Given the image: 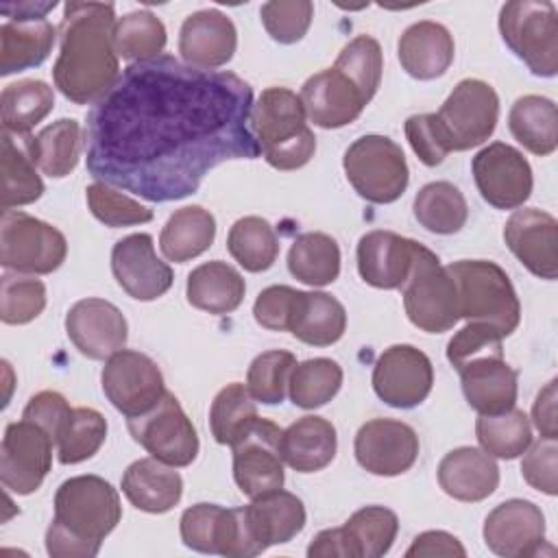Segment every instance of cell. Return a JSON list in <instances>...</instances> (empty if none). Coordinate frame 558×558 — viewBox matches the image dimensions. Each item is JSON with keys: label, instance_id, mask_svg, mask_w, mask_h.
<instances>
[{"label": "cell", "instance_id": "1", "mask_svg": "<svg viewBox=\"0 0 558 558\" xmlns=\"http://www.w3.org/2000/svg\"><path fill=\"white\" fill-rule=\"evenodd\" d=\"M251 109L253 89L233 72L172 54L129 63L87 116V172L150 203L181 201L216 166L259 157Z\"/></svg>", "mask_w": 558, "mask_h": 558}, {"label": "cell", "instance_id": "2", "mask_svg": "<svg viewBox=\"0 0 558 558\" xmlns=\"http://www.w3.org/2000/svg\"><path fill=\"white\" fill-rule=\"evenodd\" d=\"M116 22L111 2H65L52 81L68 100L96 105L118 81Z\"/></svg>", "mask_w": 558, "mask_h": 558}, {"label": "cell", "instance_id": "3", "mask_svg": "<svg viewBox=\"0 0 558 558\" xmlns=\"http://www.w3.org/2000/svg\"><path fill=\"white\" fill-rule=\"evenodd\" d=\"M120 519V495L105 477H70L54 493L46 551L52 558H94Z\"/></svg>", "mask_w": 558, "mask_h": 558}, {"label": "cell", "instance_id": "4", "mask_svg": "<svg viewBox=\"0 0 558 558\" xmlns=\"http://www.w3.org/2000/svg\"><path fill=\"white\" fill-rule=\"evenodd\" d=\"M504 336L486 323H466L447 342V360L458 371L466 403L480 414L514 408L519 375L504 360Z\"/></svg>", "mask_w": 558, "mask_h": 558}, {"label": "cell", "instance_id": "5", "mask_svg": "<svg viewBox=\"0 0 558 558\" xmlns=\"http://www.w3.org/2000/svg\"><path fill=\"white\" fill-rule=\"evenodd\" d=\"M301 96L288 87H266L251 109V131L264 159L277 170L303 168L316 153Z\"/></svg>", "mask_w": 558, "mask_h": 558}, {"label": "cell", "instance_id": "6", "mask_svg": "<svg viewBox=\"0 0 558 558\" xmlns=\"http://www.w3.org/2000/svg\"><path fill=\"white\" fill-rule=\"evenodd\" d=\"M458 290L460 318L486 323L504 338L521 320V303L506 270L488 259H458L447 266Z\"/></svg>", "mask_w": 558, "mask_h": 558}, {"label": "cell", "instance_id": "7", "mask_svg": "<svg viewBox=\"0 0 558 558\" xmlns=\"http://www.w3.org/2000/svg\"><path fill=\"white\" fill-rule=\"evenodd\" d=\"M504 44L536 76L558 74V11L549 0H512L499 11Z\"/></svg>", "mask_w": 558, "mask_h": 558}, {"label": "cell", "instance_id": "8", "mask_svg": "<svg viewBox=\"0 0 558 558\" xmlns=\"http://www.w3.org/2000/svg\"><path fill=\"white\" fill-rule=\"evenodd\" d=\"M403 310L414 327L427 333L449 331L460 320L458 290L447 266L423 244H416L412 270L401 286Z\"/></svg>", "mask_w": 558, "mask_h": 558}, {"label": "cell", "instance_id": "9", "mask_svg": "<svg viewBox=\"0 0 558 558\" xmlns=\"http://www.w3.org/2000/svg\"><path fill=\"white\" fill-rule=\"evenodd\" d=\"M342 168L351 187L375 205H388L401 198L410 181L401 146L386 135L357 137L344 150Z\"/></svg>", "mask_w": 558, "mask_h": 558}, {"label": "cell", "instance_id": "10", "mask_svg": "<svg viewBox=\"0 0 558 558\" xmlns=\"http://www.w3.org/2000/svg\"><path fill=\"white\" fill-rule=\"evenodd\" d=\"M68 255L65 235L24 211H2L0 218V264L22 275H50Z\"/></svg>", "mask_w": 558, "mask_h": 558}, {"label": "cell", "instance_id": "11", "mask_svg": "<svg viewBox=\"0 0 558 558\" xmlns=\"http://www.w3.org/2000/svg\"><path fill=\"white\" fill-rule=\"evenodd\" d=\"M434 116L447 150H469L493 135L499 96L486 81L462 78Z\"/></svg>", "mask_w": 558, "mask_h": 558}, {"label": "cell", "instance_id": "12", "mask_svg": "<svg viewBox=\"0 0 558 558\" xmlns=\"http://www.w3.org/2000/svg\"><path fill=\"white\" fill-rule=\"evenodd\" d=\"M179 532L183 545L201 554L253 558L264 551L248 530L244 508L194 504L187 510H183Z\"/></svg>", "mask_w": 558, "mask_h": 558}, {"label": "cell", "instance_id": "13", "mask_svg": "<svg viewBox=\"0 0 558 558\" xmlns=\"http://www.w3.org/2000/svg\"><path fill=\"white\" fill-rule=\"evenodd\" d=\"M126 427L137 445L174 469L192 464L198 456L196 427L183 412L179 399L168 390L153 410L126 418Z\"/></svg>", "mask_w": 558, "mask_h": 558}, {"label": "cell", "instance_id": "14", "mask_svg": "<svg viewBox=\"0 0 558 558\" xmlns=\"http://www.w3.org/2000/svg\"><path fill=\"white\" fill-rule=\"evenodd\" d=\"M281 434L283 429L277 423L255 416L233 440V480L242 495L253 499L283 488Z\"/></svg>", "mask_w": 558, "mask_h": 558}, {"label": "cell", "instance_id": "15", "mask_svg": "<svg viewBox=\"0 0 558 558\" xmlns=\"http://www.w3.org/2000/svg\"><path fill=\"white\" fill-rule=\"evenodd\" d=\"M102 392L109 403L126 418L146 414L166 395L163 375L153 357L122 349L113 353L100 375Z\"/></svg>", "mask_w": 558, "mask_h": 558}, {"label": "cell", "instance_id": "16", "mask_svg": "<svg viewBox=\"0 0 558 558\" xmlns=\"http://www.w3.org/2000/svg\"><path fill=\"white\" fill-rule=\"evenodd\" d=\"M52 436L33 421L9 423L0 445V480L15 495L35 493L52 466Z\"/></svg>", "mask_w": 558, "mask_h": 558}, {"label": "cell", "instance_id": "17", "mask_svg": "<svg viewBox=\"0 0 558 558\" xmlns=\"http://www.w3.org/2000/svg\"><path fill=\"white\" fill-rule=\"evenodd\" d=\"M482 198L495 209H517L532 194V168L523 153L506 142L484 146L471 161Z\"/></svg>", "mask_w": 558, "mask_h": 558}, {"label": "cell", "instance_id": "18", "mask_svg": "<svg viewBox=\"0 0 558 558\" xmlns=\"http://www.w3.org/2000/svg\"><path fill=\"white\" fill-rule=\"evenodd\" d=\"M432 386V360L412 344H392L384 349L373 366V390L390 408H416L427 399Z\"/></svg>", "mask_w": 558, "mask_h": 558}, {"label": "cell", "instance_id": "19", "mask_svg": "<svg viewBox=\"0 0 558 558\" xmlns=\"http://www.w3.org/2000/svg\"><path fill=\"white\" fill-rule=\"evenodd\" d=\"M416 432L397 418L366 421L353 442L357 464L381 477H395L412 469L418 458Z\"/></svg>", "mask_w": 558, "mask_h": 558}, {"label": "cell", "instance_id": "20", "mask_svg": "<svg viewBox=\"0 0 558 558\" xmlns=\"http://www.w3.org/2000/svg\"><path fill=\"white\" fill-rule=\"evenodd\" d=\"M484 543L501 558L536 556L545 543V514L527 499H506L484 519Z\"/></svg>", "mask_w": 558, "mask_h": 558}, {"label": "cell", "instance_id": "21", "mask_svg": "<svg viewBox=\"0 0 558 558\" xmlns=\"http://www.w3.org/2000/svg\"><path fill=\"white\" fill-rule=\"evenodd\" d=\"M111 270L118 286L137 301H155L163 296L172 281V268L155 253L153 235L131 233L111 248Z\"/></svg>", "mask_w": 558, "mask_h": 558}, {"label": "cell", "instance_id": "22", "mask_svg": "<svg viewBox=\"0 0 558 558\" xmlns=\"http://www.w3.org/2000/svg\"><path fill=\"white\" fill-rule=\"evenodd\" d=\"M65 333L89 360H109L129 338L124 314L105 299H81L65 314Z\"/></svg>", "mask_w": 558, "mask_h": 558}, {"label": "cell", "instance_id": "23", "mask_svg": "<svg viewBox=\"0 0 558 558\" xmlns=\"http://www.w3.org/2000/svg\"><path fill=\"white\" fill-rule=\"evenodd\" d=\"M504 240L534 277H558V222L551 214L536 207L517 209L504 225Z\"/></svg>", "mask_w": 558, "mask_h": 558}, {"label": "cell", "instance_id": "24", "mask_svg": "<svg viewBox=\"0 0 558 558\" xmlns=\"http://www.w3.org/2000/svg\"><path fill=\"white\" fill-rule=\"evenodd\" d=\"M238 31L229 15L218 9H201L187 15L179 31L183 63L198 70H216L233 59Z\"/></svg>", "mask_w": 558, "mask_h": 558}, {"label": "cell", "instance_id": "25", "mask_svg": "<svg viewBox=\"0 0 558 558\" xmlns=\"http://www.w3.org/2000/svg\"><path fill=\"white\" fill-rule=\"evenodd\" d=\"M305 116L320 129H340L360 118L368 105L362 92L336 68L312 74L301 87Z\"/></svg>", "mask_w": 558, "mask_h": 558}, {"label": "cell", "instance_id": "26", "mask_svg": "<svg viewBox=\"0 0 558 558\" xmlns=\"http://www.w3.org/2000/svg\"><path fill=\"white\" fill-rule=\"evenodd\" d=\"M416 244V240L395 231L375 229L364 233L357 242V272L362 281L379 290L401 288L412 270Z\"/></svg>", "mask_w": 558, "mask_h": 558}, {"label": "cell", "instance_id": "27", "mask_svg": "<svg viewBox=\"0 0 558 558\" xmlns=\"http://www.w3.org/2000/svg\"><path fill=\"white\" fill-rule=\"evenodd\" d=\"M456 44L451 33L432 20L410 24L397 44V57L405 74L416 81H434L453 63Z\"/></svg>", "mask_w": 558, "mask_h": 558}, {"label": "cell", "instance_id": "28", "mask_svg": "<svg viewBox=\"0 0 558 558\" xmlns=\"http://www.w3.org/2000/svg\"><path fill=\"white\" fill-rule=\"evenodd\" d=\"M440 488L458 501H482L499 486V466L493 456L477 447H458L438 464Z\"/></svg>", "mask_w": 558, "mask_h": 558}, {"label": "cell", "instance_id": "29", "mask_svg": "<svg viewBox=\"0 0 558 558\" xmlns=\"http://www.w3.org/2000/svg\"><path fill=\"white\" fill-rule=\"evenodd\" d=\"M120 486L137 510L150 514H163L172 510L183 495V480L179 471L153 456L131 462L122 473Z\"/></svg>", "mask_w": 558, "mask_h": 558}, {"label": "cell", "instance_id": "30", "mask_svg": "<svg viewBox=\"0 0 558 558\" xmlns=\"http://www.w3.org/2000/svg\"><path fill=\"white\" fill-rule=\"evenodd\" d=\"M244 517L253 538L264 551L270 545L292 541L305 527L303 501L281 488L253 497L251 504L244 506Z\"/></svg>", "mask_w": 558, "mask_h": 558}, {"label": "cell", "instance_id": "31", "mask_svg": "<svg viewBox=\"0 0 558 558\" xmlns=\"http://www.w3.org/2000/svg\"><path fill=\"white\" fill-rule=\"evenodd\" d=\"M338 449V436L331 421L307 414L288 425L281 434L283 462L299 473H316L331 464Z\"/></svg>", "mask_w": 558, "mask_h": 558}, {"label": "cell", "instance_id": "32", "mask_svg": "<svg viewBox=\"0 0 558 558\" xmlns=\"http://www.w3.org/2000/svg\"><path fill=\"white\" fill-rule=\"evenodd\" d=\"M347 329L344 305L327 292H296L290 333L312 347H329L342 338Z\"/></svg>", "mask_w": 558, "mask_h": 558}, {"label": "cell", "instance_id": "33", "mask_svg": "<svg viewBox=\"0 0 558 558\" xmlns=\"http://www.w3.org/2000/svg\"><path fill=\"white\" fill-rule=\"evenodd\" d=\"M246 292L244 277L227 262L214 259L187 275L185 294L192 307L209 314H229L240 307Z\"/></svg>", "mask_w": 558, "mask_h": 558}, {"label": "cell", "instance_id": "34", "mask_svg": "<svg viewBox=\"0 0 558 558\" xmlns=\"http://www.w3.org/2000/svg\"><path fill=\"white\" fill-rule=\"evenodd\" d=\"M83 129L74 118H61L44 126L35 137H26L31 161L50 179L68 177L83 150Z\"/></svg>", "mask_w": 558, "mask_h": 558}, {"label": "cell", "instance_id": "35", "mask_svg": "<svg viewBox=\"0 0 558 558\" xmlns=\"http://www.w3.org/2000/svg\"><path fill=\"white\" fill-rule=\"evenodd\" d=\"M57 28L48 20L4 22L0 26V76L41 65L52 46Z\"/></svg>", "mask_w": 558, "mask_h": 558}, {"label": "cell", "instance_id": "36", "mask_svg": "<svg viewBox=\"0 0 558 558\" xmlns=\"http://www.w3.org/2000/svg\"><path fill=\"white\" fill-rule=\"evenodd\" d=\"M216 238V218L201 205L177 209L159 233V248L168 262L183 264L203 255Z\"/></svg>", "mask_w": 558, "mask_h": 558}, {"label": "cell", "instance_id": "37", "mask_svg": "<svg viewBox=\"0 0 558 558\" xmlns=\"http://www.w3.org/2000/svg\"><path fill=\"white\" fill-rule=\"evenodd\" d=\"M512 137L532 155L547 157L558 146V111L554 100L527 94L514 100L508 113Z\"/></svg>", "mask_w": 558, "mask_h": 558}, {"label": "cell", "instance_id": "38", "mask_svg": "<svg viewBox=\"0 0 558 558\" xmlns=\"http://www.w3.org/2000/svg\"><path fill=\"white\" fill-rule=\"evenodd\" d=\"M288 270L305 286L323 288L340 275V246L320 231L301 233L288 251Z\"/></svg>", "mask_w": 558, "mask_h": 558}, {"label": "cell", "instance_id": "39", "mask_svg": "<svg viewBox=\"0 0 558 558\" xmlns=\"http://www.w3.org/2000/svg\"><path fill=\"white\" fill-rule=\"evenodd\" d=\"M54 107V92L39 78L9 83L0 96L2 126L9 135H28Z\"/></svg>", "mask_w": 558, "mask_h": 558}, {"label": "cell", "instance_id": "40", "mask_svg": "<svg viewBox=\"0 0 558 558\" xmlns=\"http://www.w3.org/2000/svg\"><path fill=\"white\" fill-rule=\"evenodd\" d=\"M412 211L423 229L438 235L458 233L469 218L464 194L449 181H432L423 185L414 196Z\"/></svg>", "mask_w": 558, "mask_h": 558}, {"label": "cell", "instance_id": "41", "mask_svg": "<svg viewBox=\"0 0 558 558\" xmlns=\"http://www.w3.org/2000/svg\"><path fill=\"white\" fill-rule=\"evenodd\" d=\"M227 248L244 270L264 272L277 262L279 238L266 218L244 216L231 225Z\"/></svg>", "mask_w": 558, "mask_h": 558}, {"label": "cell", "instance_id": "42", "mask_svg": "<svg viewBox=\"0 0 558 558\" xmlns=\"http://www.w3.org/2000/svg\"><path fill=\"white\" fill-rule=\"evenodd\" d=\"M353 558H381L390 551L397 532L399 519L390 508L384 506H364L355 510L342 525Z\"/></svg>", "mask_w": 558, "mask_h": 558}, {"label": "cell", "instance_id": "43", "mask_svg": "<svg viewBox=\"0 0 558 558\" xmlns=\"http://www.w3.org/2000/svg\"><path fill=\"white\" fill-rule=\"evenodd\" d=\"M475 438L488 456L514 460L530 447L532 425L525 412L519 408L501 414H480L475 421Z\"/></svg>", "mask_w": 558, "mask_h": 558}, {"label": "cell", "instance_id": "44", "mask_svg": "<svg viewBox=\"0 0 558 558\" xmlns=\"http://www.w3.org/2000/svg\"><path fill=\"white\" fill-rule=\"evenodd\" d=\"M342 366L331 357H312L292 368L288 395L296 408L314 410L329 403L342 386Z\"/></svg>", "mask_w": 558, "mask_h": 558}, {"label": "cell", "instance_id": "45", "mask_svg": "<svg viewBox=\"0 0 558 558\" xmlns=\"http://www.w3.org/2000/svg\"><path fill=\"white\" fill-rule=\"evenodd\" d=\"M166 41L163 22L146 9L131 11L116 22V52L131 63L161 57Z\"/></svg>", "mask_w": 558, "mask_h": 558}, {"label": "cell", "instance_id": "46", "mask_svg": "<svg viewBox=\"0 0 558 558\" xmlns=\"http://www.w3.org/2000/svg\"><path fill=\"white\" fill-rule=\"evenodd\" d=\"M107 438V421L94 408H72L68 423L57 436V456L61 464H78L98 453Z\"/></svg>", "mask_w": 558, "mask_h": 558}, {"label": "cell", "instance_id": "47", "mask_svg": "<svg viewBox=\"0 0 558 558\" xmlns=\"http://www.w3.org/2000/svg\"><path fill=\"white\" fill-rule=\"evenodd\" d=\"M255 416L257 408L248 388L240 381L227 384L222 390H218L209 408V427L214 440L231 447Z\"/></svg>", "mask_w": 558, "mask_h": 558}, {"label": "cell", "instance_id": "48", "mask_svg": "<svg viewBox=\"0 0 558 558\" xmlns=\"http://www.w3.org/2000/svg\"><path fill=\"white\" fill-rule=\"evenodd\" d=\"M44 194V181L35 163L11 140L2 135V211L31 205Z\"/></svg>", "mask_w": 558, "mask_h": 558}, {"label": "cell", "instance_id": "49", "mask_svg": "<svg viewBox=\"0 0 558 558\" xmlns=\"http://www.w3.org/2000/svg\"><path fill=\"white\" fill-rule=\"evenodd\" d=\"M336 70L353 81V85L362 92L364 100L371 102L379 89L381 72H384V54L381 46L371 35L353 37L338 54Z\"/></svg>", "mask_w": 558, "mask_h": 558}, {"label": "cell", "instance_id": "50", "mask_svg": "<svg viewBox=\"0 0 558 558\" xmlns=\"http://www.w3.org/2000/svg\"><path fill=\"white\" fill-rule=\"evenodd\" d=\"M296 366V357L290 351H264L259 353L246 373V388L251 397L266 405H277L283 401L292 368Z\"/></svg>", "mask_w": 558, "mask_h": 558}, {"label": "cell", "instance_id": "51", "mask_svg": "<svg viewBox=\"0 0 558 558\" xmlns=\"http://www.w3.org/2000/svg\"><path fill=\"white\" fill-rule=\"evenodd\" d=\"M46 307V286L41 279L4 272L0 279V318L4 325H26Z\"/></svg>", "mask_w": 558, "mask_h": 558}, {"label": "cell", "instance_id": "52", "mask_svg": "<svg viewBox=\"0 0 558 558\" xmlns=\"http://www.w3.org/2000/svg\"><path fill=\"white\" fill-rule=\"evenodd\" d=\"M87 207L94 214L96 220L102 225L116 229V227H131V225H142L153 220V209L144 207L140 201L120 194L111 185L96 181L87 185L85 190Z\"/></svg>", "mask_w": 558, "mask_h": 558}, {"label": "cell", "instance_id": "53", "mask_svg": "<svg viewBox=\"0 0 558 558\" xmlns=\"http://www.w3.org/2000/svg\"><path fill=\"white\" fill-rule=\"evenodd\" d=\"M266 33L279 44H296L310 31L314 4L310 0H270L259 9Z\"/></svg>", "mask_w": 558, "mask_h": 558}, {"label": "cell", "instance_id": "54", "mask_svg": "<svg viewBox=\"0 0 558 558\" xmlns=\"http://www.w3.org/2000/svg\"><path fill=\"white\" fill-rule=\"evenodd\" d=\"M521 475L532 488H536L549 497H554L558 493V442H556V438H538L536 442H530V447L523 451Z\"/></svg>", "mask_w": 558, "mask_h": 558}, {"label": "cell", "instance_id": "55", "mask_svg": "<svg viewBox=\"0 0 558 558\" xmlns=\"http://www.w3.org/2000/svg\"><path fill=\"white\" fill-rule=\"evenodd\" d=\"M403 131H405V137L410 142L412 150L425 166H429V168L440 166L445 161V157L449 155L434 113L410 116L403 124Z\"/></svg>", "mask_w": 558, "mask_h": 558}, {"label": "cell", "instance_id": "56", "mask_svg": "<svg viewBox=\"0 0 558 558\" xmlns=\"http://www.w3.org/2000/svg\"><path fill=\"white\" fill-rule=\"evenodd\" d=\"M296 292L290 286H268L264 288L255 303H253V316L257 325L270 331H288L290 318L296 301Z\"/></svg>", "mask_w": 558, "mask_h": 558}, {"label": "cell", "instance_id": "57", "mask_svg": "<svg viewBox=\"0 0 558 558\" xmlns=\"http://www.w3.org/2000/svg\"><path fill=\"white\" fill-rule=\"evenodd\" d=\"M70 414H72V408L63 395H59L54 390H41L28 399V403L22 412V418L33 421L39 427H44L57 442V436L61 434Z\"/></svg>", "mask_w": 558, "mask_h": 558}, {"label": "cell", "instance_id": "58", "mask_svg": "<svg viewBox=\"0 0 558 558\" xmlns=\"http://www.w3.org/2000/svg\"><path fill=\"white\" fill-rule=\"evenodd\" d=\"M434 558V556H458L464 558L466 549L462 547V543L442 530H427L421 532L418 536H414L412 545L405 549V558Z\"/></svg>", "mask_w": 558, "mask_h": 558}, {"label": "cell", "instance_id": "59", "mask_svg": "<svg viewBox=\"0 0 558 558\" xmlns=\"http://www.w3.org/2000/svg\"><path fill=\"white\" fill-rule=\"evenodd\" d=\"M556 379H549L536 395L532 405L534 427L541 432V438L558 440V418H556Z\"/></svg>", "mask_w": 558, "mask_h": 558}, {"label": "cell", "instance_id": "60", "mask_svg": "<svg viewBox=\"0 0 558 558\" xmlns=\"http://www.w3.org/2000/svg\"><path fill=\"white\" fill-rule=\"evenodd\" d=\"M307 556L310 558H353L351 545L342 525L318 532L307 547Z\"/></svg>", "mask_w": 558, "mask_h": 558}, {"label": "cell", "instance_id": "61", "mask_svg": "<svg viewBox=\"0 0 558 558\" xmlns=\"http://www.w3.org/2000/svg\"><path fill=\"white\" fill-rule=\"evenodd\" d=\"M57 7V0L52 2H4L0 4V11L11 17V22H35L46 20V15Z\"/></svg>", "mask_w": 558, "mask_h": 558}]
</instances>
